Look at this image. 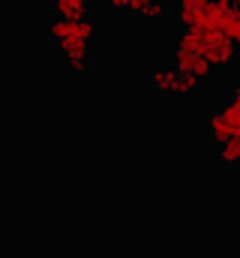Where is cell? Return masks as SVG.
Returning <instances> with one entry per match:
<instances>
[{
	"label": "cell",
	"mask_w": 240,
	"mask_h": 258,
	"mask_svg": "<svg viewBox=\"0 0 240 258\" xmlns=\"http://www.w3.org/2000/svg\"><path fill=\"white\" fill-rule=\"evenodd\" d=\"M198 30V42H201V57L210 63V69L216 66H231L237 60V42H231L225 33L219 30H204V27H195Z\"/></svg>",
	"instance_id": "1"
},
{
	"label": "cell",
	"mask_w": 240,
	"mask_h": 258,
	"mask_svg": "<svg viewBox=\"0 0 240 258\" xmlns=\"http://www.w3.org/2000/svg\"><path fill=\"white\" fill-rule=\"evenodd\" d=\"M210 135L216 144L228 141V138H237L240 135V96L237 90L225 99V105L210 117Z\"/></svg>",
	"instance_id": "2"
},
{
	"label": "cell",
	"mask_w": 240,
	"mask_h": 258,
	"mask_svg": "<svg viewBox=\"0 0 240 258\" xmlns=\"http://www.w3.org/2000/svg\"><path fill=\"white\" fill-rule=\"evenodd\" d=\"M63 57H66V66L75 78H84L93 72V42L87 39H63L57 42Z\"/></svg>",
	"instance_id": "3"
},
{
	"label": "cell",
	"mask_w": 240,
	"mask_h": 258,
	"mask_svg": "<svg viewBox=\"0 0 240 258\" xmlns=\"http://www.w3.org/2000/svg\"><path fill=\"white\" fill-rule=\"evenodd\" d=\"M93 36H96V24L90 18H75V21L57 18L51 24V39L54 42H63V39H87V42H93Z\"/></svg>",
	"instance_id": "4"
},
{
	"label": "cell",
	"mask_w": 240,
	"mask_h": 258,
	"mask_svg": "<svg viewBox=\"0 0 240 258\" xmlns=\"http://www.w3.org/2000/svg\"><path fill=\"white\" fill-rule=\"evenodd\" d=\"M171 66L177 69L180 75H189V78H195L198 84L204 81V78H210V63L201 57V54H195V51H180L174 48V54H171Z\"/></svg>",
	"instance_id": "5"
},
{
	"label": "cell",
	"mask_w": 240,
	"mask_h": 258,
	"mask_svg": "<svg viewBox=\"0 0 240 258\" xmlns=\"http://www.w3.org/2000/svg\"><path fill=\"white\" fill-rule=\"evenodd\" d=\"M210 0H180L177 3V21L183 27H201L204 15H207Z\"/></svg>",
	"instance_id": "6"
},
{
	"label": "cell",
	"mask_w": 240,
	"mask_h": 258,
	"mask_svg": "<svg viewBox=\"0 0 240 258\" xmlns=\"http://www.w3.org/2000/svg\"><path fill=\"white\" fill-rule=\"evenodd\" d=\"M57 18L75 21V18H90V0H51Z\"/></svg>",
	"instance_id": "7"
},
{
	"label": "cell",
	"mask_w": 240,
	"mask_h": 258,
	"mask_svg": "<svg viewBox=\"0 0 240 258\" xmlns=\"http://www.w3.org/2000/svg\"><path fill=\"white\" fill-rule=\"evenodd\" d=\"M153 84H156V90H162V93H177L180 90V72L171 63L156 66V69H153Z\"/></svg>",
	"instance_id": "8"
},
{
	"label": "cell",
	"mask_w": 240,
	"mask_h": 258,
	"mask_svg": "<svg viewBox=\"0 0 240 258\" xmlns=\"http://www.w3.org/2000/svg\"><path fill=\"white\" fill-rule=\"evenodd\" d=\"M216 159H219L222 165H237V159H240V135H237V138H228V141H222V144H219Z\"/></svg>",
	"instance_id": "9"
},
{
	"label": "cell",
	"mask_w": 240,
	"mask_h": 258,
	"mask_svg": "<svg viewBox=\"0 0 240 258\" xmlns=\"http://www.w3.org/2000/svg\"><path fill=\"white\" fill-rule=\"evenodd\" d=\"M231 42H237L240 39V9H234V12H228L225 18H222V27H219Z\"/></svg>",
	"instance_id": "10"
},
{
	"label": "cell",
	"mask_w": 240,
	"mask_h": 258,
	"mask_svg": "<svg viewBox=\"0 0 240 258\" xmlns=\"http://www.w3.org/2000/svg\"><path fill=\"white\" fill-rule=\"evenodd\" d=\"M162 15H165V9H162L156 0H150L147 6H141V9L135 12V18H144V21H159Z\"/></svg>",
	"instance_id": "11"
},
{
	"label": "cell",
	"mask_w": 240,
	"mask_h": 258,
	"mask_svg": "<svg viewBox=\"0 0 240 258\" xmlns=\"http://www.w3.org/2000/svg\"><path fill=\"white\" fill-rule=\"evenodd\" d=\"M108 3H111L114 9H120V12H132V15H135V12H138L141 6H147L150 0H108Z\"/></svg>",
	"instance_id": "12"
},
{
	"label": "cell",
	"mask_w": 240,
	"mask_h": 258,
	"mask_svg": "<svg viewBox=\"0 0 240 258\" xmlns=\"http://www.w3.org/2000/svg\"><path fill=\"white\" fill-rule=\"evenodd\" d=\"M39 3H51V0H39Z\"/></svg>",
	"instance_id": "13"
},
{
	"label": "cell",
	"mask_w": 240,
	"mask_h": 258,
	"mask_svg": "<svg viewBox=\"0 0 240 258\" xmlns=\"http://www.w3.org/2000/svg\"><path fill=\"white\" fill-rule=\"evenodd\" d=\"M90 3H99V0H90Z\"/></svg>",
	"instance_id": "14"
},
{
	"label": "cell",
	"mask_w": 240,
	"mask_h": 258,
	"mask_svg": "<svg viewBox=\"0 0 240 258\" xmlns=\"http://www.w3.org/2000/svg\"><path fill=\"white\" fill-rule=\"evenodd\" d=\"M234 3H237V0H234Z\"/></svg>",
	"instance_id": "15"
}]
</instances>
